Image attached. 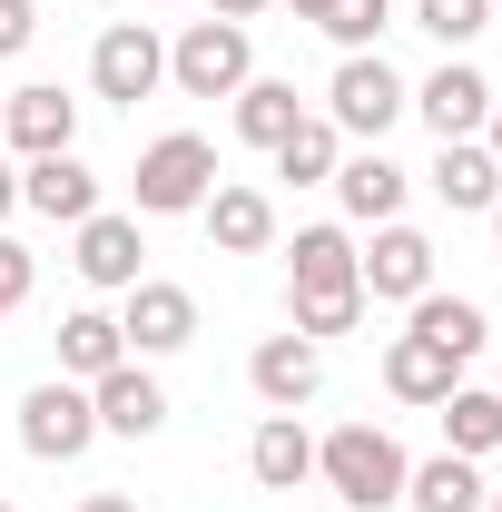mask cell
<instances>
[{
    "mask_svg": "<svg viewBox=\"0 0 502 512\" xmlns=\"http://www.w3.org/2000/svg\"><path fill=\"white\" fill-rule=\"evenodd\" d=\"M158 10H178V0H158Z\"/></svg>",
    "mask_w": 502,
    "mask_h": 512,
    "instance_id": "f35d334b",
    "label": "cell"
},
{
    "mask_svg": "<svg viewBox=\"0 0 502 512\" xmlns=\"http://www.w3.org/2000/svg\"><path fill=\"white\" fill-rule=\"evenodd\" d=\"M20 444L40 453V463H79V453L99 444V414H89V384H30V404H20Z\"/></svg>",
    "mask_w": 502,
    "mask_h": 512,
    "instance_id": "8992f818",
    "label": "cell"
},
{
    "mask_svg": "<svg viewBox=\"0 0 502 512\" xmlns=\"http://www.w3.org/2000/svg\"><path fill=\"white\" fill-rule=\"evenodd\" d=\"M434 414H443V453H463V463L502 453V394H493V384H453Z\"/></svg>",
    "mask_w": 502,
    "mask_h": 512,
    "instance_id": "d6986e66",
    "label": "cell"
},
{
    "mask_svg": "<svg viewBox=\"0 0 502 512\" xmlns=\"http://www.w3.org/2000/svg\"><path fill=\"white\" fill-rule=\"evenodd\" d=\"M30 30H40V20H30V0H0V60H10V50H30Z\"/></svg>",
    "mask_w": 502,
    "mask_h": 512,
    "instance_id": "4dcf8cb0",
    "label": "cell"
},
{
    "mask_svg": "<svg viewBox=\"0 0 502 512\" xmlns=\"http://www.w3.org/2000/svg\"><path fill=\"white\" fill-rule=\"evenodd\" d=\"M109 365H128V335H119V316H99V306L60 316V375H69V384H99Z\"/></svg>",
    "mask_w": 502,
    "mask_h": 512,
    "instance_id": "ffe728a7",
    "label": "cell"
},
{
    "mask_svg": "<svg viewBox=\"0 0 502 512\" xmlns=\"http://www.w3.org/2000/svg\"><path fill=\"white\" fill-rule=\"evenodd\" d=\"M79 512H138V503H128V493H89Z\"/></svg>",
    "mask_w": 502,
    "mask_h": 512,
    "instance_id": "836d02e7",
    "label": "cell"
},
{
    "mask_svg": "<svg viewBox=\"0 0 502 512\" xmlns=\"http://www.w3.org/2000/svg\"><path fill=\"white\" fill-rule=\"evenodd\" d=\"M414 109H424L434 138H473V128L493 119V79H483V69H463V60H443L434 79L414 89Z\"/></svg>",
    "mask_w": 502,
    "mask_h": 512,
    "instance_id": "7c38bea8",
    "label": "cell"
},
{
    "mask_svg": "<svg viewBox=\"0 0 502 512\" xmlns=\"http://www.w3.org/2000/svg\"><path fill=\"white\" fill-rule=\"evenodd\" d=\"M493 10H502V0H493Z\"/></svg>",
    "mask_w": 502,
    "mask_h": 512,
    "instance_id": "7bdbcfd3",
    "label": "cell"
},
{
    "mask_svg": "<svg viewBox=\"0 0 502 512\" xmlns=\"http://www.w3.org/2000/svg\"><path fill=\"white\" fill-rule=\"evenodd\" d=\"M434 197L453 207V217H493V197H502L493 148H483V138H443L434 148Z\"/></svg>",
    "mask_w": 502,
    "mask_h": 512,
    "instance_id": "9a60e30c",
    "label": "cell"
},
{
    "mask_svg": "<svg viewBox=\"0 0 502 512\" xmlns=\"http://www.w3.org/2000/svg\"><path fill=\"white\" fill-rule=\"evenodd\" d=\"M384 384H394L404 404H443V394H453V355L424 345V335H394V345H384Z\"/></svg>",
    "mask_w": 502,
    "mask_h": 512,
    "instance_id": "cb8c5ba5",
    "label": "cell"
},
{
    "mask_svg": "<svg viewBox=\"0 0 502 512\" xmlns=\"http://www.w3.org/2000/svg\"><path fill=\"white\" fill-rule=\"evenodd\" d=\"M30 276H40V266H30V247H20V237H0V316L30 296Z\"/></svg>",
    "mask_w": 502,
    "mask_h": 512,
    "instance_id": "f546056e",
    "label": "cell"
},
{
    "mask_svg": "<svg viewBox=\"0 0 502 512\" xmlns=\"http://www.w3.org/2000/svg\"><path fill=\"white\" fill-rule=\"evenodd\" d=\"M414 30H434L443 50H463L473 30H493V0H414Z\"/></svg>",
    "mask_w": 502,
    "mask_h": 512,
    "instance_id": "f1b7e54d",
    "label": "cell"
},
{
    "mask_svg": "<svg viewBox=\"0 0 502 512\" xmlns=\"http://www.w3.org/2000/svg\"><path fill=\"white\" fill-rule=\"evenodd\" d=\"M493 227H502V197H493Z\"/></svg>",
    "mask_w": 502,
    "mask_h": 512,
    "instance_id": "74e56055",
    "label": "cell"
},
{
    "mask_svg": "<svg viewBox=\"0 0 502 512\" xmlns=\"http://www.w3.org/2000/svg\"><path fill=\"white\" fill-rule=\"evenodd\" d=\"M335 138H345L335 119H296L286 138H276V178H296V188H325V178H335V158H345Z\"/></svg>",
    "mask_w": 502,
    "mask_h": 512,
    "instance_id": "d4e9b609",
    "label": "cell"
},
{
    "mask_svg": "<svg viewBox=\"0 0 502 512\" xmlns=\"http://www.w3.org/2000/svg\"><path fill=\"white\" fill-rule=\"evenodd\" d=\"M168 79L188 99H237L256 79V50H247V20H188L178 50H168Z\"/></svg>",
    "mask_w": 502,
    "mask_h": 512,
    "instance_id": "3957f363",
    "label": "cell"
},
{
    "mask_svg": "<svg viewBox=\"0 0 502 512\" xmlns=\"http://www.w3.org/2000/svg\"><path fill=\"white\" fill-rule=\"evenodd\" d=\"M89 414H99V434H128V444H148V434L168 424V394H158V375L128 355V365H109V375L89 384Z\"/></svg>",
    "mask_w": 502,
    "mask_h": 512,
    "instance_id": "30bf717a",
    "label": "cell"
},
{
    "mask_svg": "<svg viewBox=\"0 0 502 512\" xmlns=\"http://www.w3.org/2000/svg\"><path fill=\"white\" fill-rule=\"evenodd\" d=\"M10 207H20V168L0 158V217H10Z\"/></svg>",
    "mask_w": 502,
    "mask_h": 512,
    "instance_id": "d6a6232c",
    "label": "cell"
},
{
    "mask_svg": "<svg viewBox=\"0 0 502 512\" xmlns=\"http://www.w3.org/2000/svg\"><path fill=\"white\" fill-rule=\"evenodd\" d=\"M414 109V89L394 79V60L384 50H345V69H335V89H325V119L345 128V138H375L384 148V128Z\"/></svg>",
    "mask_w": 502,
    "mask_h": 512,
    "instance_id": "277c9868",
    "label": "cell"
},
{
    "mask_svg": "<svg viewBox=\"0 0 502 512\" xmlns=\"http://www.w3.org/2000/svg\"><path fill=\"white\" fill-rule=\"evenodd\" d=\"M296 286H365V276H355V237H345V227H296Z\"/></svg>",
    "mask_w": 502,
    "mask_h": 512,
    "instance_id": "484cf974",
    "label": "cell"
},
{
    "mask_svg": "<svg viewBox=\"0 0 502 512\" xmlns=\"http://www.w3.org/2000/svg\"><path fill=\"white\" fill-rule=\"evenodd\" d=\"M207 10H217V20H256L266 0H207Z\"/></svg>",
    "mask_w": 502,
    "mask_h": 512,
    "instance_id": "1f68e13d",
    "label": "cell"
},
{
    "mask_svg": "<svg viewBox=\"0 0 502 512\" xmlns=\"http://www.w3.org/2000/svg\"><path fill=\"white\" fill-rule=\"evenodd\" d=\"M325 188L345 197V217H365V227L404 217V168H394L384 148H365V158H335V178H325Z\"/></svg>",
    "mask_w": 502,
    "mask_h": 512,
    "instance_id": "ac0fdd59",
    "label": "cell"
},
{
    "mask_svg": "<svg viewBox=\"0 0 502 512\" xmlns=\"http://www.w3.org/2000/svg\"><path fill=\"white\" fill-rule=\"evenodd\" d=\"M355 316H365V286H296V335H355Z\"/></svg>",
    "mask_w": 502,
    "mask_h": 512,
    "instance_id": "4316f807",
    "label": "cell"
},
{
    "mask_svg": "<svg viewBox=\"0 0 502 512\" xmlns=\"http://www.w3.org/2000/svg\"><path fill=\"white\" fill-rule=\"evenodd\" d=\"M247 384L276 404V414H296L315 384H325V345H315V335H266V345H256V365H247Z\"/></svg>",
    "mask_w": 502,
    "mask_h": 512,
    "instance_id": "5bb4252c",
    "label": "cell"
},
{
    "mask_svg": "<svg viewBox=\"0 0 502 512\" xmlns=\"http://www.w3.org/2000/svg\"><path fill=\"white\" fill-rule=\"evenodd\" d=\"M138 256H148L138 247V217H109V207L79 217V256H69V266H79L99 296H128V286H138Z\"/></svg>",
    "mask_w": 502,
    "mask_h": 512,
    "instance_id": "4fadbf2b",
    "label": "cell"
},
{
    "mask_svg": "<svg viewBox=\"0 0 502 512\" xmlns=\"http://www.w3.org/2000/svg\"><path fill=\"white\" fill-rule=\"evenodd\" d=\"M158 79H168V40L148 20H109L99 50H89V89L109 109H138V99H158Z\"/></svg>",
    "mask_w": 502,
    "mask_h": 512,
    "instance_id": "5b68a950",
    "label": "cell"
},
{
    "mask_svg": "<svg viewBox=\"0 0 502 512\" xmlns=\"http://www.w3.org/2000/svg\"><path fill=\"white\" fill-rule=\"evenodd\" d=\"M384 20H394V0H325V20H315V30H325L335 50H375Z\"/></svg>",
    "mask_w": 502,
    "mask_h": 512,
    "instance_id": "83f0119b",
    "label": "cell"
},
{
    "mask_svg": "<svg viewBox=\"0 0 502 512\" xmlns=\"http://www.w3.org/2000/svg\"><path fill=\"white\" fill-rule=\"evenodd\" d=\"M315 473H325V493L335 503H355V512H384V503H404V444L384 434V424H335L325 444H315Z\"/></svg>",
    "mask_w": 502,
    "mask_h": 512,
    "instance_id": "6da1fadb",
    "label": "cell"
},
{
    "mask_svg": "<svg viewBox=\"0 0 502 512\" xmlns=\"http://www.w3.org/2000/svg\"><path fill=\"white\" fill-rule=\"evenodd\" d=\"M207 188H217V148L197 128H168L138 148V217H197Z\"/></svg>",
    "mask_w": 502,
    "mask_h": 512,
    "instance_id": "7a4b0ae2",
    "label": "cell"
},
{
    "mask_svg": "<svg viewBox=\"0 0 502 512\" xmlns=\"http://www.w3.org/2000/svg\"><path fill=\"white\" fill-rule=\"evenodd\" d=\"M119 335H128V355H178V345H197V296L168 286V276H138L119 306Z\"/></svg>",
    "mask_w": 502,
    "mask_h": 512,
    "instance_id": "ba28073f",
    "label": "cell"
},
{
    "mask_svg": "<svg viewBox=\"0 0 502 512\" xmlns=\"http://www.w3.org/2000/svg\"><path fill=\"white\" fill-rule=\"evenodd\" d=\"M0 138H10L20 158H60L69 138H79V99H69L60 79H30V89H10V109H0Z\"/></svg>",
    "mask_w": 502,
    "mask_h": 512,
    "instance_id": "9c48e42d",
    "label": "cell"
},
{
    "mask_svg": "<svg viewBox=\"0 0 502 512\" xmlns=\"http://www.w3.org/2000/svg\"><path fill=\"white\" fill-rule=\"evenodd\" d=\"M483 148H493V168H502V99H493V119H483Z\"/></svg>",
    "mask_w": 502,
    "mask_h": 512,
    "instance_id": "e575fe53",
    "label": "cell"
},
{
    "mask_svg": "<svg viewBox=\"0 0 502 512\" xmlns=\"http://www.w3.org/2000/svg\"><path fill=\"white\" fill-rule=\"evenodd\" d=\"M247 473L266 483V493H296V483H315V434L296 424V414H266L247 444Z\"/></svg>",
    "mask_w": 502,
    "mask_h": 512,
    "instance_id": "e0dca14e",
    "label": "cell"
},
{
    "mask_svg": "<svg viewBox=\"0 0 502 512\" xmlns=\"http://www.w3.org/2000/svg\"><path fill=\"white\" fill-rule=\"evenodd\" d=\"M483 493H493V483H483L463 453H434V463L404 473V503H414V512H483Z\"/></svg>",
    "mask_w": 502,
    "mask_h": 512,
    "instance_id": "44dd1931",
    "label": "cell"
},
{
    "mask_svg": "<svg viewBox=\"0 0 502 512\" xmlns=\"http://www.w3.org/2000/svg\"><path fill=\"white\" fill-rule=\"evenodd\" d=\"M20 207H40L50 227H79V217H99V178L79 168V148H60V158H20Z\"/></svg>",
    "mask_w": 502,
    "mask_h": 512,
    "instance_id": "8fae6325",
    "label": "cell"
},
{
    "mask_svg": "<svg viewBox=\"0 0 502 512\" xmlns=\"http://www.w3.org/2000/svg\"><path fill=\"white\" fill-rule=\"evenodd\" d=\"M286 10H296V20H325V0H286Z\"/></svg>",
    "mask_w": 502,
    "mask_h": 512,
    "instance_id": "d590c367",
    "label": "cell"
},
{
    "mask_svg": "<svg viewBox=\"0 0 502 512\" xmlns=\"http://www.w3.org/2000/svg\"><path fill=\"white\" fill-rule=\"evenodd\" d=\"M0 109H10V89H0Z\"/></svg>",
    "mask_w": 502,
    "mask_h": 512,
    "instance_id": "ab89813d",
    "label": "cell"
},
{
    "mask_svg": "<svg viewBox=\"0 0 502 512\" xmlns=\"http://www.w3.org/2000/svg\"><path fill=\"white\" fill-rule=\"evenodd\" d=\"M355 276H365V296L414 306V296H434V237H424V227H404V217H384L375 247L355 256Z\"/></svg>",
    "mask_w": 502,
    "mask_h": 512,
    "instance_id": "52a82bcc",
    "label": "cell"
},
{
    "mask_svg": "<svg viewBox=\"0 0 502 512\" xmlns=\"http://www.w3.org/2000/svg\"><path fill=\"white\" fill-rule=\"evenodd\" d=\"M0 512H20V503H0Z\"/></svg>",
    "mask_w": 502,
    "mask_h": 512,
    "instance_id": "60d3db41",
    "label": "cell"
},
{
    "mask_svg": "<svg viewBox=\"0 0 502 512\" xmlns=\"http://www.w3.org/2000/svg\"><path fill=\"white\" fill-rule=\"evenodd\" d=\"M296 119H306L296 79H247V89H237V138H247V148H266V158H276V138H286Z\"/></svg>",
    "mask_w": 502,
    "mask_h": 512,
    "instance_id": "603a6c76",
    "label": "cell"
},
{
    "mask_svg": "<svg viewBox=\"0 0 502 512\" xmlns=\"http://www.w3.org/2000/svg\"><path fill=\"white\" fill-rule=\"evenodd\" d=\"M414 335H424V345H443L453 365L493 345V325H483V306H473V296H414Z\"/></svg>",
    "mask_w": 502,
    "mask_h": 512,
    "instance_id": "7402d4cb",
    "label": "cell"
},
{
    "mask_svg": "<svg viewBox=\"0 0 502 512\" xmlns=\"http://www.w3.org/2000/svg\"><path fill=\"white\" fill-rule=\"evenodd\" d=\"M493 394H502V384H493Z\"/></svg>",
    "mask_w": 502,
    "mask_h": 512,
    "instance_id": "b9f144b4",
    "label": "cell"
},
{
    "mask_svg": "<svg viewBox=\"0 0 502 512\" xmlns=\"http://www.w3.org/2000/svg\"><path fill=\"white\" fill-rule=\"evenodd\" d=\"M483 512H502V483H493V493H483Z\"/></svg>",
    "mask_w": 502,
    "mask_h": 512,
    "instance_id": "8d00e7d4",
    "label": "cell"
},
{
    "mask_svg": "<svg viewBox=\"0 0 502 512\" xmlns=\"http://www.w3.org/2000/svg\"><path fill=\"white\" fill-rule=\"evenodd\" d=\"M207 237H217V256H266L276 247V197L266 188H207Z\"/></svg>",
    "mask_w": 502,
    "mask_h": 512,
    "instance_id": "2e32d148",
    "label": "cell"
}]
</instances>
